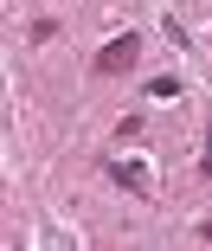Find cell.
I'll return each mask as SVG.
<instances>
[{"label":"cell","instance_id":"obj_1","mask_svg":"<svg viewBox=\"0 0 212 251\" xmlns=\"http://www.w3.org/2000/svg\"><path fill=\"white\" fill-rule=\"evenodd\" d=\"M135 58H141V32H116V39L90 58V71H96V77H122V71H135Z\"/></svg>","mask_w":212,"mask_h":251},{"label":"cell","instance_id":"obj_2","mask_svg":"<svg viewBox=\"0 0 212 251\" xmlns=\"http://www.w3.org/2000/svg\"><path fill=\"white\" fill-rule=\"evenodd\" d=\"M103 174H110L116 187H129V193H148V174H141L135 161H116V155H110V161H103Z\"/></svg>","mask_w":212,"mask_h":251},{"label":"cell","instance_id":"obj_3","mask_svg":"<svg viewBox=\"0 0 212 251\" xmlns=\"http://www.w3.org/2000/svg\"><path fill=\"white\" fill-rule=\"evenodd\" d=\"M148 97H154V103H174V97H180V77H148Z\"/></svg>","mask_w":212,"mask_h":251},{"label":"cell","instance_id":"obj_4","mask_svg":"<svg viewBox=\"0 0 212 251\" xmlns=\"http://www.w3.org/2000/svg\"><path fill=\"white\" fill-rule=\"evenodd\" d=\"M199 174H212V129H206V161H199Z\"/></svg>","mask_w":212,"mask_h":251},{"label":"cell","instance_id":"obj_5","mask_svg":"<svg viewBox=\"0 0 212 251\" xmlns=\"http://www.w3.org/2000/svg\"><path fill=\"white\" fill-rule=\"evenodd\" d=\"M193 232H199V245H212V219H199V226H193Z\"/></svg>","mask_w":212,"mask_h":251}]
</instances>
